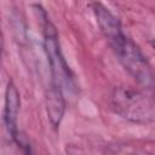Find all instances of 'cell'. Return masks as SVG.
I'll use <instances>...</instances> for the list:
<instances>
[{
    "label": "cell",
    "instance_id": "obj_1",
    "mask_svg": "<svg viewBox=\"0 0 155 155\" xmlns=\"http://www.w3.org/2000/svg\"><path fill=\"white\" fill-rule=\"evenodd\" d=\"M96 22L124 69L144 88L154 87L153 69L139 46L128 38L120 19L99 1L92 2Z\"/></svg>",
    "mask_w": 155,
    "mask_h": 155
},
{
    "label": "cell",
    "instance_id": "obj_2",
    "mask_svg": "<svg viewBox=\"0 0 155 155\" xmlns=\"http://www.w3.org/2000/svg\"><path fill=\"white\" fill-rule=\"evenodd\" d=\"M34 8L41 22L44 51H45L50 73H51V84L61 87L64 93L65 92L71 94L76 93L78 84H76L75 74L69 68L63 56L57 29L52 23V21L50 19L47 12L40 5L38 4L34 5Z\"/></svg>",
    "mask_w": 155,
    "mask_h": 155
},
{
    "label": "cell",
    "instance_id": "obj_3",
    "mask_svg": "<svg viewBox=\"0 0 155 155\" xmlns=\"http://www.w3.org/2000/svg\"><path fill=\"white\" fill-rule=\"evenodd\" d=\"M110 108L120 117L134 124H150L155 117L153 98L132 87H115L110 96Z\"/></svg>",
    "mask_w": 155,
    "mask_h": 155
},
{
    "label": "cell",
    "instance_id": "obj_4",
    "mask_svg": "<svg viewBox=\"0 0 155 155\" xmlns=\"http://www.w3.org/2000/svg\"><path fill=\"white\" fill-rule=\"evenodd\" d=\"M21 109V96L19 92L13 84V81H8L5 90V102H4V122L5 126L11 134L12 140L16 143L18 148H21L24 153H30V144L25 134L18 128V115Z\"/></svg>",
    "mask_w": 155,
    "mask_h": 155
},
{
    "label": "cell",
    "instance_id": "obj_5",
    "mask_svg": "<svg viewBox=\"0 0 155 155\" xmlns=\"http://www.w3.org/2000/svg\"><path fill=\"white\" fill-rule=\"evenodd\" d=\"M45 105L50 124L53 128H58L65 113V98L63 90L53 84H50V87L46 91Z\"/></svg>",
    "mask_w": 155,
    "mask_h": 155
},
{
    "label": "cell",
    "instance_id": "obj_6",
    "mask_svg": "<svg viewBox=\"0 0 155 155\" xmlns=\"http://www.w3.org/2000/svg\"><path fill=\"white\" fill-rule=\"evenodd\" d=\"M2 48H4V40H2L1 30H0V62H1V56H2Z\"/></svg>",
    "mask_w": 155,
    "mask_h": 155
}]
</instances>
